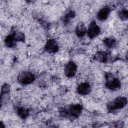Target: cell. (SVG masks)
<instances>
[{
    "label": "cell",
    "mask_w": 128,
    "mask_h": 128,
    "mask_svg": "<svg viewBox=\"0 0 128 128\" xmlns=\"http://www.w3.org/2000/svg\"><path fill=\"white\" fill-rule=\"evenodd\" d=\"M101 32L100 27L94 22L90 23L88 30V38H95L98 36Z\"/></svg>",
    "instance_id": "3957f363"
},
{
    "label": "cell",
    "mask_w": 128,
    "mask_h": 128,
    "mask_svg": "<svg viewBox=\"0 0 128 128\" xmlns=\"http://www.w3.org/2000/svg\"><path fill=\"white\" fill-rule=\"evenodd\" d=\"M91 92V86L88 82H82L78 87V92L82 95H86Z\"/></svg>",
    "instance_id": "52a82bcc"
},
{
    "label": "cell",
    "mask_w": 128,
    "mask_h": 128,
    "mask_svg": "<svg viewBox=\"0 0 128 128\" xmlns=\"http://www.w3.org/2000/svg\"><path fill=\"white\" fill-rule=\"evenodd\" d=\"M77 71V65L74 62H69L66 66L64 72L66 75L69 78L74 77Z\"/></svg>",
    "instance_id": "277c9868"
},
{
    "label": "cell",
    "mask_w": 128,
    "mask_h": 128,
    "mask_svg": "<svg viewBox=\"0 0 128 128\" xmlns=\"http://www.w3.org/2000/svg\"><path fill=\"white\" fill-rule=\"evenodd\" d=\"M128 10L126 9H122L118 12V16L122 20H126L128 19Z\"/></svg>",
    "instance_id": "5bb4252c"
},
{
    "label": "cell",
    "mask_w": 128,
    "mask_h": 128,
    "mask_svg": "<svg viewBox=\"0 0 128 128\" xmlns=\"http://www.w3.org/2000/svg\"><path fill=\"white\" fill-rule=\"evenodd\" d=\"M18 115L22 118H26L28 116V110L24 108H20L18 110Z\"/></svg>",
    "instance_id": "4fadbf2b"
},
{
    "label": "cell",
    "mask_w": 128,
    "mask_h": 128,
    "mask_svg": "<svg viewBox=\"0 0 128 128\" xmlns=\"http://www.w3.org/2000/svg\"><path fill=\"white\" fill-rule=\"evenodd\" d=\"M104 44L106 48H112L116 46V41L114 38H106L104 39Z\"/></svg>",
    "instance_id": "8fae6325"
},
{
    "label": "cell",
    "mask_w": 128,
    "mask_h": 128,
    "mask_svg": "<svg viewBox=\"0 0 128 128\" xmlns=\"http://www.w3.org/2000/svg\"><path fill=\"white\" fill-rule=\"evenodd\" d=\"M110 14V8L106 6L104 8H101L98 12L97 17L99 20L100 21H104L106 20Z\"/></svg>",
    "instance_id": "8992f818"
},
{
    "label": "cell",
    "mask_w": 128,
    "mask_h": 128,
    "mask_svg": "<svg viewBox=\"0 0 128 128\" xmlns=\"http://www.w3.org/2000/svg\"><path fill=\"white\" fill-rule=\"evenodd\" d=\"M82 106L78 104H74L72 105L70 108V112L71 115L74 117L78 116L82 111Z\"/></svg>",
    "instance_id": "9c48e42d"
},
{
    "label": "cell",
    "mask_w": 128,
    "mask_h": 128,
    "mask_svg": "<svg viewBox=\"0 0 128 128\" xmlns=\"http://www.w3.org/2000/svg\"><path fill=\"white\" fill-rule=\"evenodd\" d=\"M14 38L16 40H19V41H23L24 40V34L22 33V32H18L16 33L15 34V35L14 36Z\"/></svg>",
    "instance_id": "9a60e30c"
},
{
    "label": "cell",
    "mask_w": 128,
    "mask_h": 128,
    "mask_svg": "<svg viewBox=\"0 0 128 128\" xmlns=\"http://www.w3.org/2000/svg\"><path fill=\"white\" fill-rule=\"evenodd\" d=\"M106 86L108 88L112 90H117L121 86V83L120 80L117 78H112V80L108 81L106 83Z\"/></svg>",
    "instance_id": "ba28073f"
},
{
    "label": "cell",
    "mask_w": 128,
    "mask_h": 128,
    "mask_svg": "<svg viewBox=\"0 0 128 128\" xmlns=\"http://www.w3.org/2000/svg\"><path fill=\"white\" fill-rule=\"evenodd\" d=\"M15 38L14 36L9 35L4 40V43L6 46L9 48H12L15 46H16V44L15 42Z\"/></svg>",
    "instance_id": "7c38bea8"
},
{
    "label": "cell",
    "mask_w": 128,
    "mask_h": 128,
    "mask_svg": "<svg viewBox=\"0 0 128 128\" xmlns=\"http://www.w3.org/2000/svg\"><path fill=\"white\" fill-rule=\"evenodd\" d=\"M35 77L34 74L29 72H23L18 76V80L22 84H30L34 80Z\"/></svg>",
    "instance_id": "7a4b0ae2"
},
{
    "label": "cell",
    "mask_w": 128,
    "mask_h": 128,
    "mask_svg": "<svg viewBox=\"0 0 128 128\" xmlns=\"http://www.w3.org/2000/svg\"><path fill=\"white\" fill-rule=\"evenodd\" d=\"M45 48L48 53H54L58 50V46L56 42L54 39L48 40L45 46Z\"/></svg>",
    "instance_id": "5b68a950"
},
{
    "label": "cell",
    "mask_w": 128,
    "mask_h": 128,
    "mask_svg": "<svg viewBox=\"0 0 128 128\" xmlns=\"http://www.w3.org/2000/svg\"><path fill=\"white\" fill-rule=\"evenodd\" d=\"M86 32V28L84 23H80L76 26V36L79 38L83 37Z\"/></svg>",
    "instance_id": "30bf717a"
},
{
    "label": "cell",
    "mask_w": 128,
    "mask_h": 128,
    "mask_svg": "<svg viewBox=\"0 0 128 128\" xmlns=\"http://www.w3.org/2000/svg\"><path fill=\"white\" fill-rule=\"evenodd\" d=\"M127 104V100L125 97L120 96L116 98V100L109 104L108 108L110 111L121 109L124 108Z\"/></svg>",
    "instance_id": "6da1fadb"
}]
</instances>
